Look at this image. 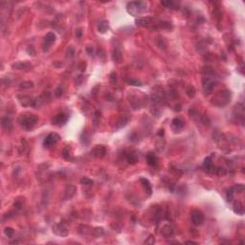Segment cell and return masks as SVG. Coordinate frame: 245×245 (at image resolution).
Returning a JSON list of instances; mask_svg holds the SVG:
<instances>
[{"mask_svg":"<svg viewBox=\"0 0 245 245\" xmlns=\"http://www.w3.org/2000/svg\"><path fill=\"white\" fill-rule=\"evenodd\" d=\"M4 234L6 235V236L11 238H13L14 235V230L12 227H6L5 230H4Z\"/></svg>","mask_w":245,"mask_h":245,"instance_id":"obj_27","label":"cell"},{"mask_svg":"<svg viewBox=\"0 0 245 245\" xmlns=\"http://www.w3.org/2000/svg\"><path fill=\"white\" fill-rule=\"evenodd\" d=\"M76 193V188L75 186L73 185H69L66 187V189L64 191V199L65 200H68V199H71L73 196H74V194Z\"/></svg>","mask_w":245,"mask_h":245,"instance_id":"obj_16","label":"cell"},{"mask_svg":"<svg viewBox=\"0 0 245 245\" xmlns=\"http://www.w3.org/2000/svg\"><path fill=\"white\" fill-rule=\"evenodd\" d=\"M85 50H86V53L89 55V56H93V53H94V49L92 46H87L85 48Z\"/></svg>","mask_w":245,"mask_h":245,"instance_id":"obj_44","label":"cell"},{"mask_svg":"<svg viewBox=\"0 0 245 245\" xmlns=\"http://www.w3.org/2000/svg\"><path fill=\"white\" fill-rule=\"evenodd\" d=\"M18 99H19L20 104H21L23 107H30V105L34 107L35 99H33L32 97H30V96H23V97L18 96Z\"/></svg>","mask_w":245,"mask_h":245,"instance_id":"obj_13","label":"cell"},{"mask_svg":"<svg viewBox=\"0 0 245 245\" xmlns=\"http://www.w3.org/2000/svg\"><path fill=\"white\" fill-rule=\"evenodd\" d=\"M116 76H117V74L115 72H112L111 74H110V83H114L116 81V79H117Z\"/></svg>","mask_w":245,"mask_h":245,"instance_id":"obj_43","label":"cell"},{"mask_svg":"<svg viewBox=\"0 0 245 245\" xmlns=\"http://www.w3.org/2000/svg\"><path fill=\"white\" fill-rule=\"evenodd\" d=\"M191 222L194 226H200L202 225L203 222H204V215L201 211L199 210H194L191 212Z\"/></svg>","mask_w":245,"mask_h":245,"instance_id":"obj_5","label":"cell"},{"mask_svg":"<svg viewBox=\"0 0 245 245\" xmlns=\"http://www.w3.org/2000/svg\"><path fill=\"white\" fill-rule=\"evenodd\" d=\"M154 242H155V238H154V236L152 235H149V238L145 240L146 244H153Z\"/></svg>","mask_w":245,"mask_h":245,"instance_id":"obj_38","label":"cell"},{"mask_svg":"<svg viewBox=\"0 0 245 245\" xmlns=\"http://www.w3.org/2000/svg\"><path fill=\"white\" fill-rule=\"evenodd\" d=\"M12 67L14 69H16V70H26V69H29L32 67L31 63L27 62V61H18V62H15L12 65Z\"/></svg>","mask_w":245,"mask_h":245,"instance_id":"obj_14","label":"cell"},{"mask_svg":"<svg viewBox=\"0 0 245 245\" xmlns=\"http://www.w3.org/2000/svg\"><path fill=\"white\" fill-rule=\"evenodd\" d=\"M125 157H126V160H128V162L129 163V164H131V165L136 164L137 161H138L137 154L135 152L130 151V152H128V154H126Z\"/></svg>","mask_w":245,"mask_h":245,"instance_id":"obj_23","label":"cell"},{"mask_svg":"<svg viewBox=\"0 0 245 245\" xmlns=\"http://www.w3.org/2000/svg\"><path fill=\"white\" fill-rule=\"evenodd\" d=\"M148 7V4L145 1H133L128 4V12L134 16H137L143 12H145Z\"/></svg>","mask_w":245,"mask_h":245,"instance_id":"obj_2","label":"cell"},{"mask_svg":"<svg viewBox=\"0 0 245 245\" xmlns=\"http://www.w3.org/2000/svg\"><path fill=\"white\" fill-rule=\"evenodd\" d=\"M234 194H235V191H234V190H233V188H231V189L227 191L228 201H233V199H234Z\"/></svg>","mask_w":245,"mask_h":245,"instance_id":"obj_37","label":"cell"},{"mask_svg":"<svg viewBox=\"0 0 245 245\" xmlns=\"http://www.w3.org/2000/svg\"><path fill=\"white\" fill-rule=\"evenodd\" d=\"M158 135L160 136V135H164V129H159V132H158Z\"/></svg>","mask_w":245,"mask_h":245,"instance_id":"obj_47","label":"cell"},{"mask_svg":"<svg viewBox=\"0 0 245 245\" xmlns=\"http://www.w3.org/2000/svg\"><path fill=\"white\" fill-rule=\"evenodd\" d=\"M14 207L16 208L17 210L19 209H21V207H22V203L19 201V200H16V201L14 202Z\"/></svg>","mask_w":245,"mask_h":245,"instance_id":"obj_45","label":"cell"},{"mask_svg":"<svg viewBox=\"0 0 245 245\" xmlns=\"http://www.w3.org/2000/svg\"><path fill=\"white\" fill-rule=\"evenodd\" d=\"M186 93H187V95L189 96L190 98L194 97V95H195V89H194V87L191 86V85L188 86V88L186 89Z\"/></svg>","mask_w":245,"mask_h":245,"instance_id":"obj_32","label":"cell"},{"mask_svg":"<svg viewBox=\"0 0 245 245\" xmlns=\"http://www.w3.org/2000/svg\"><path fill=\"white\" fill-rule=\"evenodd\" d=\"M157 45L162 48V49H166L167 48V42L164 38H162V36H159L158 39H157Z\"/></svg>","mask_w":245,"mask_h":245,"instance_id":"obj_28","label":"cell"},{"mask_svg":"<svg viewBox=\"0 0 245 245\" xmlns=\"http://www.w3.org/2000/svg\"><path fill=\"white\" fill-rule=\"evenodd\" d=\"M137 25L143 26V27H150V25H153V18L152 17H143L136 20Z\"/></svg>","mask_w":245,"mask_h":245,"instance_id":"obj_12","label":"cell"},{"mask_svg":"<svg viewBox=\"0 0 245 245\" xmlns=\"http://www.w3.org/2000/svg\"><path fill=\"white\" fill-rule=\"evenodd\" d=\"M215 173L219 175V176H223V175L227 174V170H226V169H224V168L217 167V168H215Z\"/></svg>","mask_w":245,"mask_h":245,"instance_id":"obj_29","label":"cell"},{"mask_svg":"<svg viewBox=\"0 0 245 245\" xmlns=\"http://www.w3.org/2000/svg\"><path fill=\"white\" fill-rule=\"evenodd\" d=\"M126 83H128V84H131V85H135V86H141L142 83L140 80H134V79H126Z\"/></svg>","mask_w":245,"mask_h":245,"instance_id":"obj_31","label":"cell"},{"mask_svg":"<svg viewBox=\"0 0 245 245\" xmlns=\"http://www.w3.org/2000/svg\"><path fill=\"white\" fill-rule=\"evenodd\" d=\"M33 86H34V83H33V81H30V80L23 81V83H21L19 85V87L21 89H29V88H32Z\"/></svg>","mask_w":245,"mask_h":245,"instance_id":"obj_26","label":"cell"},{"mask_svg":"<svg viewBox=\"0 0 245 245\" xmlns=\"http://www.w3.org/2000/svg\"><path fill=\"white\" fill-rule=\"evenodd\" d=\"M146 161H148V164L151 167H155L157 165V157L156 155L153 154L152 152H149L146 154Z\"/></svg>","mask_w":245,"mask_h":245,"instance_id":"obj_21","label":"cell"},{"mask_svg":"<svg viewBox=\"0 0 245 245\" xmlns=\"http://www.w3.org/2000/svg\"><path fill=\"white\" fill-rule=\"evenodd\" d=\"M62 155H63V157L66 159V160H69V159H70V154H69V149L68 148H65L63 149Z\"/></svg>","mask_w":245,"mask_h":245,"instance_id":"obj_40","label":"cell"},{"mask_svg":"<svg viewBox=\"0 0 245 245\" xmlns=\"http://www.w3.org/2000/svg\"><path fill=\"white\" fill-rule=\"evenodd\" d=\"M109 30V25L108 22L107 20H104V21H101L98 25V31H99L101 34H104Z\"/></svg>","mask_w":245,"mask_h":245,"instance_id":"obj_22","label":"cell"},{"mask_svg":"<svg viewBox=\"0 0 245 245\" xmlns=\"http://www.w3.org/2000/svg\"><path fill=\"white\" fill-rule=\"evenodd\" d=\"M27 53L28 54H29L30 56L32 55V56H35V54H36V51H35V49H34V47L33 46H29L27 48Z\"/></svg>","mask_w":245,"mask_h":245,"instance_id":"obj_42","label":"cell"},{"mask_svg":"<svg viewBox=\"0 0 245 245\" xmlns=\"http://www.w3.org/2000/svg\"><path fill=\"white\" fill-rule=\"evenodd\" d=\"M1 124H2V126L6 130H11L12 128H13V125H12V121L9 117H4L1 121Z\"/></svg>","mask_w":245,"mask_h":245,"instance_id":"obj_24","label":"cell"},{"mask_svg":"<svg viewBox=\"0 0 245 245\" xmlns=\"http://www.w3.org/2000/svg\"><path fill=\"white\" fill-rule=\"evenodd\" d=\"M78 79H79V80L77 81V83H78V84H80V81H81V80H83V76H79V78H78Z\"/></svg>","mask_w":245,"mask_h":245,"instance_id":"obj_48","label":"cell"},{"mask_svg":"<svg viewBox=\"0 0 245 245\" xmlns=\"http://www.w3.org/2000/svg\"><path fill=\"white\" fill-rule=\"evenodd\" d=\"M215 75H204V78L202 80V86L203 90L206 93L213 92L215 87Z\"/></svg>","mask_w":245,"mask_h":245,"instance_id":"obj_4","label":"cell"},{"mask_svg":"<svg viewBox=\"0 0 245 245\" xmlns=\"http://www.w3.org/2000/svg\"><path fill=\"white\" fill-rule=\"evenodd\" d=\"M59 139H60V137L58 133L52 132L50 134H48L46 138L44 139L43 145L45 148H51L52 146H54L55 144H57V143L59 141Z\"/></svg>","mask_w":245,"mask_h":245,"instance_id":"obj_6","label":"cell"},{"mask_svg":"<svg viewBox=\"0 0 245 245\" xmlns=\"http://www.w3.org/2000/svg\"><path fill=\"white\" fill-rule=\"evenodd\" d=\"M54 94H55V96H56V97L59 98L61 95H62V88H61V87H58V88H57L56 90H55Z\"/></svg>","mask_w":245,"mask_h":245,"instance_id":"obj_41","label":"cell"},{"mask_svg":"<svg viewBox=\"0 0 245 245\" xmlns=\"http://www.w3.org/2000/svg\"><path fill=\"white\" fill-rule=\"evenodd\" d=\"M203 168L205 169V170H207L208 173H215V168L213 166V161L210 157H207L205 160H204L203 163Z\"/></svg>","mask_w":245,"mask_h":245,"instance_id":"obj_15","label":"cell"},{"mask_svg":"<svg viewBox=\"0 0 245 245\" xmlns=\"http://www.w3.org/2000/svg\"><path fill=\"white\" fill-rule=\"evenodd\" d=\"M75 55H76V50L74 49V47L69 46L67 48V57H69V58H74Z\"/></svg>","mask_w":245,"mask_h":245,"instance_id":"obj_34","label":"cell"},{"mask_svg":"<svg viewBox=\"0 0 245 245\" xmlns=\"http://www.w3.org/2000/svg\"><path fill=\"white\" fill-rule=\"evenodd\" d=\"M186 243H190V244H197V242H194V241H187Z\"/></svg>","mask_w":245,"mask_h":245,"instance_id":"obj_49","label":"cell"},{"mask_svg":"<svg viewBox=\"0 0 245 245\" xmlns=\"http://www.w3.org/2000/svg\"><path fill=\"white\" fill-rule=\"evenodd\" d=\"M233 190H234L235 193H243V191H244V185H242V184H238L235 187H233Z\"/></svg>","mask_w":245,"mask_h":245,"instance_id":"obj_33","label":"cell"},{"mask_svg":"<svg viewBox=\"0 0 245 245\" xmlns=\"http://www.w3.org/2000/svg\"><path fill=\"white\" fill-rule=\"evenodd\" d=\"M89 136H88V134L86 132H83V134H81V136H80V142L83 143V144L84 145H87L89 144Z\"/></svg>","mask_w":245,"mask_h":245,"instance_id":"obj_30","label":"cell"},{"mask_svg":"<svg viewBox=\"0 0 245 245\" xmlns=\"http://www.w3.org/2000/svg\"><path fill=\"white\" fill-rule=\"evenodd\" d=\"M173 233H174V227L170 223H167L161 227L160 234L164 238H170L173 235Z\"/></svg>","mask_w":245,"mask_h":245,"instance_id":"obj_8","label":"cell"},{"mask_svg":"<svg viewBox=\"0 0 245 245\" xmlns=\"http://www.w3.org/2000/svg\"><path fill=\"white\" fill-rule=\"evenodd\" d=\"M56 40V35L54 33H48L46 34L45 38H44V43H43V51L46 52L48 50V48L51 46L52 43H54Z\"/></svg>","mask_w":245,"mask_h":245,"instance_id":"obj_9","label":"cell"},{"mask_svg":"<svg viewBox=\"0 0 245 245\" xmlns=\"http://www.w3.org/2000/svg\"><path fill=\"white\" fill-rule=\"evenodd\" d=\"M76 36H77L78 38H80L81 36H83V30H81V29H78L76 31Z\"/></svg>","mask_w":245,"mask_h":245,"instance_id":"obj_46","label":"cell"},{"mask_svg":"<svg viewBox=\"0 0 245 245\" xmlns=\"http://www.w3.org/2000/svg\"><path fill=\"white\" fill-rule=\"evenodd\" d=\"M140 182L142 183V186L144 187V189L146 191V193L148 194V195H150L152 194V187L150 182L146 178H140Z\"/></svg>","mask_w":245,"mask_h":245,"instance_id":"obj_18","label":"cell"},{"mask_svg":"<svg viewBox=\"0 0 245 245\" xmlns=\"http://www.w3.org/2000/svg\"><path fill=\"white\" fill-rule=\"evenodd\" d=\"M80 182V184H83V185H92V184L94 183L93 180H91V179H89L87 177L81 178Z\"/></svg>","mask_w":245,"mask_h":245,"instance_id":"obj_36","label":"cell"},{"mask_svg":"<svg viewBox=\"0 0 245 245\" xmlns=\"http://www.w3.org/2000/svg\"><path fill=\"white\" fill-rule=\"evenodd\" d=\"M91 154L97 158H101L107 154V149L104 146H96L91 150Z\"/></svg>","mask_w":245,"mask_h":245,"instance_id":"obj_10","label":"cell"},{"mask_svg":"<svg viewBox=\"0 0 245 245\" xmlns=\"http://www.w3.org/2000/svg\"><path fill=\"white\" fill-rule=\"evenodd\" d=\"M184 126V122L180 119V118H175L173 119V122H171V128H173L174 131H179L181 130Z\"/></svg>","mask_w":245,"mask_h":245,"instance_id":"obj_17","label":"cell"},{"mask_svg":"<svg viewBox=\"0 0 245 245\" xmlns=\"http://www.w3.org/2000/svg\"><path fill=\"white\" fill-rule=\"evenodd\" d=\"M230 99H231V92L229 90H224V91H220L217 95L215 96L213 98L212 103L215 105H217V107H223V105H225L229 103Z\"/></svg>","mask_w":245,"mask_h":245,"instance_id":"obj_3","label":"cell"},{"mask_svg":"<svg viewBox=\"0 0 245 245\" xmlns=\"http://www.w3.org/2000/svg\"><path fill=\"white\" fill-rule=\"evenodd\" d=\"M67 115H65L64 113H59L58 115H56L54 119H53V124L56 125H62L67 122Z\"/></svg>","mask_w":245,"mask_h":245,"instance_id":"obj_11","label":"cell"},{"mask_svg":"<svg viewBox=\"0 0 245 245\" xmlns=\"http://www.w3.org/2000/svg\"><path fill=\"white\" fill-rule=\"evenodd\" d=\"M38 118L35 114H21L18 118L19 125L26 130H31L38 124Z\"/></svg>","mask_w":245,"mask_h":245,"instance_id":"obj_1","label":"cell"},{"mask_svg":"<svg viewBox=\"0 0 245 245\" xmlns=\"http://www.w3.org/2000/svg\"><path fill=\"white\" fill-rule=\"evenodd\" d=\"M93 233L96 236L99 238V236H103L104 234V228H96V229L93 231Z\"/></svg>","mask_w":245,"mask_h":245,"instance_id":"obj_35","label":"cell"},{"mask_svg":"<svg viewBox=\"0 0 245 245\" xmlns=\"http://www.w3.org/2000/svg\"><path fill=\"white\" fill-rule=\"evenodd\" d=\"M112 59L114 61H116V62L120 63L122 62V51L121 49L119 48H115L113 50V54H112Z\"/></svg>","mask_w":245,"mask_h":245,"instance_id":"obj_20","label":"cell"},{"mask_svg":"<svg viewBox=\"0 0 245 245\" xmlns=\"http://www.w3.org/2000/svg\"><path fill=\"white\" fill-rule=\"evenodd\" d=\"M162 5H164L166 8H169L170 10H177L178 9V5L173 1H170V0H168V1H162Z\"/></svg>","mask_w":245,"mask_h":245,"instance_id":"obj_25","label":"cell"},{"mask_svg":"<svg viewBox=\"0 0 245 245\" xmlns=\"http://www.w3.org/2000/svg\"><path fill=\"white\" fill-rule=\"evenodd\" d=\"M233 210L236 214H238L239 215H242L244 214V207L243 204L240 201H235L233 204Z\"/></svg>","mask_w":245,"mask_h":245,"instance_id":"obj_19","label":"cell"},{"mask_svg":"<svg viewBox=\"0 0 245 245\" xmlns=\"http://www.w3.org/2000/svg\"><path fill=\"white\" fill-rule=\"evenodd\" d=\"M53 232L58 236H65L68 234V227L66 226V224L64 222H60L58 224H55V225L53 226Z\"/></svg>","mask_w":245,"mask_h":245,"instance_id":"obj_7","label":"cell"},{"mask_svg":"<svg viewBox=\"0 0 245 245\" xmlns=\"http://www.w3.org/2000/svg\"><path fill=\"white\" fill-rule=\"evenodd\" d=\"M128 118L125 117V116L122 117V118H121V119H120L119 121H118V122H121V125H119V128H122V126H125V125H126V122H128Z\"/></svg>","mask_w":245,"mask_h":245,"instance_id":"obj_39","label":"cell"}]
</instances>
